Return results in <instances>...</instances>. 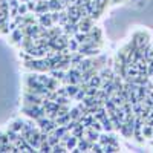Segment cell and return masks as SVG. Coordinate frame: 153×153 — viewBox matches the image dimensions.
Returning a JSON list of instances; mask_svg holds the SVG:
<instances>
[{
	"label": "cell",
	"mask_w": 153,
	"mask_h": 153,
	"mask_svg": "<svg viewBox=\"0 0 153 153\" xmlns=\"http://www.w3.org/2000/svg\"><path fill=\"white\" fill-rule=\"evenodd\" d=\"M78 89H80L78 84H68L66 86V92H68L69 97H75V94L78 92Z\"/></svg>",
	"instance_id": "6"
},
{
	"label": "cell",
	"mask_w": 153,
	"mask_h": 153,
	"mask_svg": "<svg viewBox=\"0 0 153 153\" xmlns=\"http://www.w3.org/2000/svg\"><path fill=\"white\" fill-rule=\"evenodd\" d=\"M40 23L43 25V26L49 28L51 25L54 23V20H52V16H51V14H46V12H45V14H40Z\"/></svg>",
	"instance_id": "2"
},
{
	"label": "cell",
	"mask_w": 153,
	"mask_h": 153,
	"mask_svg": "<svg viewBox=\"0 0 153 153\" xmlns=\"http://www.w3.org/2000/svg\"><path fill=\"white\" fill-rule=\"evenodd\" d=\"M76 144H78V138L74 136V135H71V138L66 141V149H68V152H72V150L76 147Z\"/></svg>",
	"instance_id": "4"
},
{
	"label": "cell",
	"mask_w": 153,
	"mask_h": 153,
	"mask_svg": "<svg viewBox=\"0 0 153 153\" xmlns=\"http://www.w3.org/2000/svg\"><path fill=\"white\" fill-rule=\"evenodd\" d=\"M17 11H19V16H25V14H26V11H28V5H20L17 8Z\"/></svg>",
	"instance_id": "8"
},
{
	"label": "cell",
	"mask_w": 153,
	"mask_h": 153,
	"mask_svg": "<svg viewBox=\"0 0 153 153\" xmlns=\"http://www.w3.org/2000/svg\"><path fill=\"white\" fill-rule=\"evenodd\" d=\"M69 115H71V118H72L74 121H78V120L81 118V115H83V110H81L80 107H72V109L69 110Z\"/></svg>",
	"instance_id": "3"
},
{
	"label": "cell",
	"mask_w": 153,
	"mask_h": 153,
	"mask_svg": "<svg viewBox=\"0 0 153 153\" xmlns=\"http://www.w3.org/2000/svg\"><path fill=\"white\" fill-rule=\"evenodd\" d=\"M60 2H61L63 5H69V3H74V2H76V0H60Z\"/></svg>",
	"instance_id": "9"
},
{
	"label": "cell",
	"mask_w": 153,
	"mask_h": 153,
	"mask_svg": "<svg viewBox=\"0 0 153 153\" xmlns=\"http://www.w3.org/2000/svg\"><path fill=\"white\" fill-rule=\"evenodd\" d=\"M86 136H87V139L91 143H97L100 139V132L92 129V127H89V129H86Z\"/></svg>",
	"instance_id": "1"
},
{
	"label": "cell",
	"mask_w": 153,
	"mask_h": 153,
	"mask_svg": "<svg viewBox=\"0 0 153 153\" xmlns=\"http://www.w3.org/2000/svg\"><path fill=\"white\" fill-rule=\"evenodd\" d=\"M68 48L71 49V52H76L78 51V48H80V43H78V40L74 37V38H71V40L68 42Z\"/></svg>",
	"instance_id": "5"
},
{
	"label": "cell",
	"mask_w": 153,
	"mask_h": 153,
	"mask_svg": "<svg viewBox=\"0 0 153 153\" xmlns=\"http://www.w3.org/2000/svg\"><path fill=\"white\" fill-rule=\"evenodd\" d=\"M48 3H49V9H52V11H58L63 6V3H60L58 0H51V2H48Z\"/></svg>",
	"instance_id": "7"
}]
</instances>
